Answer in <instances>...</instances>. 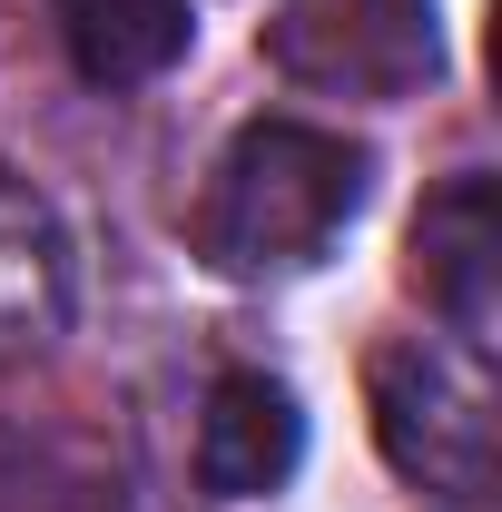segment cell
Wrapping results in <instances>:
<instances>
[{"mask_svg": "<svg viewBox=\"0 0 502 512\" xmlns=\"http://www.w3.org/2000/svg\"><path fill=\"white\" fill-rule=\"evenodd\" d=\"M493 276H502V227H493V178H453L414 217V286L463 345H493Z\"/></svg>", "mask_w": 502, "mask_h": 512, "instance_id": "obj_5", "label": "cell"}, {"mask_svg": "<svg viewBox=\"0 0 502 512\" xmlns=\"http://www.w3.org/2000/svg\"><path fill=\"white\" fill-rule=\"evenodd\" d=\"M375 188V158L345 128L315 119H256L227 138V158L207 168L197 197V256L237 286H276L335 256V237L355 227V207Z\"/></svg>", "mask_w": 502, "mask_h": 512, "instance_id": "obj_1", "label": "cell"}, {"mask_svg": "<svg viewBox=\"0 0 502 512\" xmlns=\"http://www.w3.org/2000/svg\"><path fill=\"white\" fill-rule=\"evenodd\" d=\"M365 394H375V444L404 483H424L443 503L493 493V394H483V375L463 355H443L424 335L384 345Z\"/></svg>", "mask_w": 502, "mask_h": 512, "instance_id": "obj_2", "label": "cell"}, {"mask_svg": "<svg viewBox=\"0 0 502 512\" xmlns=\"http://www.w3.org/2000/svg\"><path fill=\"white\" fill-rule=\"evenodd\" d=\"M266 60L315 99H414L443 69L434 0H276Z\"/></svg>", "mask_w": 502, "mask_h": 512, "instance_id": "obj_3", "label": "cell"}, {"mask_svg": "<svg viewBox=\"0 0 502 512\" xmlns=\"http://www.w3.org/2000/svg\"><path fill=\"white\" fill-rule=\"evenodd\" d=\"M296 463H306V404L276 375H217L207 384V414H197V483L207 493L256 503Z\"/></svg>", "mask_w": 502, "mask_h": 512, "instance_id": "obj_4", "label": "cell"}, {"mask_svg": "<svg viewBox=\"0 0 502 512\" xmlns=\"http://www.w3.org/2000/svg\"><path fill=\"white\" fill-rule=\"evenodd\" d=\"M443 512H493V503H483V493H473V503H443Z\"/></svg>", "mask_w": 502, "mask_h": 512, "instance_id": "obj_7", "label": "cell"}, {"mask_svg": "<svg viewBox=\"0 0 502 512\" xmlns=\"http://www.w3.org/2000/svg\"><path fill=\"white\" fill-rule=\"evenodd\" d=\"M50 30L89 89H148L197 40L188 0H50Z\"/></svg>", "mask_w": 502, "mask_h": 512, "instance_id": "obj_6", "label": "cell"}]
</instances>
